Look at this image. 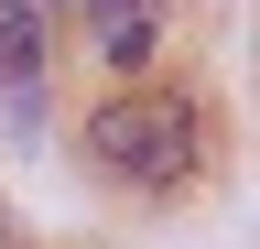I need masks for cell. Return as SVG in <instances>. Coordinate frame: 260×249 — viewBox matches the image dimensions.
<instances>
[{"mask_svg": "<svg viewBox=\"0 0 260 249\" xmlns=\"http://www.w3.org/2000/svg\"><path fill=\"white\" fill-rule=\"evenodd\" d=\"M87 152L119 184H184V163H195V109L174 98V87H130V98H109V109L87 119Z\"/></svg>", "mask_w": 260, "mask_h": 249, "instance_id": "6da1fadb", "label": "cell"}, {"mask_svg": "<svg viewBox=\"0 0 260 249\" xmlns=\"http://www.w3.org/2000/svg\"><path fill=\"white\" fill-rule=\"evenodd\" d=\"M87 22L109 65H152V0H87Z\"/></svg>", "mask_w": 260, "mask_h": 249, "instance_id": "7a4b0ae2", "label": "cell"}, {"mask_svg": "<svg viewBox=\"0 0 260 249\" xmlns=\"http://www.w3.org/2000/svg\"><path fill=\"white\" fill-rule=\"evenodd\" d=\"M0 249H32V238H22V228H11V206H0Z\"/></svg>", "mask_w": 260, "mask_h": 249, "instance_id": "277c9868", "label": "cell"}, {"mask_svg": "<svg viewBox=\"0 0 260 249\" xmlns=\"http://www.w3.org/2000/svg\"><path fill=\"white\" fill-rule=\"evenodd\" d=\"M32 65H44V22H32L22 0H0V87L22 98V87H32Z\"/></svg>", "mask_w": 260, "mask_h": 249, "instance_id": "3957f363", "label": "cell"}, {"mask_svg": "<svg viewBox=\"0 0 260 249\" xmlns=\"http://www.w3.org/2000/svg\"><path fill=\"white\" fill-rule=\"evenodd\" d=\"M22 11H32V22H44V11H54V0H22Z\"/></svg>", "mask_w": 260, "mask_h": 249, "instance_id": "5b68a950", "label": "cell"}]
</instances>
